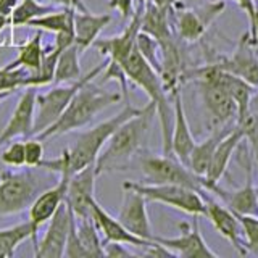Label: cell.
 <instances>
[{
    "label": "cell",
    "instance_id": "obj_13",
    "mask_svg": "<svg viewBox=\"0 0 258 258\" xmlns=\"http://www.w3.org/2000/svg\"><path fill=\"white\" fill-rule=\"evenodd\" d=\"M144 7H145V0H141L137 10L131 16V21H129L126 29L121 32L119 36H115L111 39H99V37H97L94 40L92 45L102 55L107 56L110 61L118 63V64L123 67V63L127 58V55L133 52V48L136 47L137 34H139V31H141Z\"/></svg>",
    "mask_w": 258,
    "mask_h": 258
},
{
    "label": "cell",
    "instance_id": "obj_3",
    "mask_svg": "<svg viewBox=\"0 0 258 258\" xmlns=\"http://www.w3.org/2000/svg\"><path fill=\"white\" fill-rule=\"evenodd\" d=\"M123 71L129 81L139 86L142 91L149 95L150 102L155 103L157 115L160 118L161 126V144H163V155H173L171 153V133H173V107L169 105L166 89L163 86L161 76L145 61L139 53L137 47L127 55L123 63Z\"/></svg>",
    "mask_w": 258,
    "mask_h": 258
},
{
    "label": "cell",
    "instance_id": "obj_24",
    "mask_svg": "<svg viewBox=\"0 0 258 258\" xmlns=\"http://www.w3.org/2000/svg\"><path fill=\"white\" fill-rule=\"evenodd\" d=\"M91 216L97 226V229H100L103 232L107 242H119V244L141 247V248L152 244V240H144L129 232L124 226L118 221V218H113L95 199L91 204Z\"/></svg>",
    "mask_w": 258,
    "mask_h": 258
},
{
    "label": "cell",
    "instance_id": "obj_10",
    "mask_svg": "<svg viewBox=\"0 0 258 258\" xmlns=\"http://www.w3.org/2000/svg\"><path fill=\"white\" fill-rule=\"evenodd\" d=\"M212 63L218 64L221 70L231 73V75L244 79L255 89L258 87V48L252 44L248 32H244L240 36L231 55L216 56Z\"/></svg>",
    "mask_w": 258,
    "mask_h": 258
},
{
    "label": "cell",
    "instance_id": "obj_9",
    "mask_svg": "<svg viewBox=\"0 0 258 258\" xmlns=\"http://www.w3.org/2000/svg\"><path fill=\"white\" fill-rule=\"evenodd\" d=\"M224 0H212L199 7L179 10L174 16L177 36L185 42H197L204 37L210 24L224 12Z\"/></svg>",
    "mask_w": 258,
    "mask_h": 258
},
{
    "label": "cell",
    "instance_id": "obj_38",
    "mask_svg": "<svg viewBox=\"0 0 258 258\" xmlns=\"http://www.w3.org/2000/svg\"><path fill=\"white\" fill-rule=\"evenodd\" d=\"M236 124L242 129L244 139L250 144V147H252V145H258V115L256 113L248 111L247 116Z\"/></svg>",
    "mask_w": 258,
    "mask_h": 258
},
{
    "label": "cell",
    "instance_id": "obj_18",
    "mask_svg": "<svg viewBox=\"0 0 258 258\" xmlns=\"http://www.w3.org/2000/svg\"><path fill=\"white\" fill-rule=\"evenodd\" d=\"M36 110V87H26L21 94L18 103L8 119L7 126L0 133V149L16 137H26L32 133Z\"/></svg>",
    "mask_w": 258,
    "mask_h": 258
},
{
    "label": "cell",
    "instance_id": "obj_35",
    "mask_svg": "<svg viewBox=\"0 0 258 258\" xmlns=\"http://www.w3.org/2000/svg\"><path fill=\"white\" fill-rule=\"evenodd\" d=\"M28 78V73L24 68H0V91H13L24 89V81Z\"/></svg>",
    "mask_w": 258,
    "mask_h": 258
},
{
    "label": "cell",
    "instance_id": "obj_17",
    "mask_svg": "<svg viewBox=\"0 0 258 258\" xmlns=\"http://www.w3.org/2000/svg\"><path fill=\"white\" fill-rule=\"evenodd\" d=\"M205 200V216L208 218L215 229L221 234V236L231 242V245L237 250L240 255H245L247 250L244 245V236H242V228L237 220L236 213L229 210L224 204L213 200L210 196H207V190L202 194Z\"/></svg>",
    "mask_w": 258,
    "mask_h": 258
},
{
    "label": "cell",
    "instance_id": "obj_5",
    "mask_svg": "<svg viewBox=\"0 0 258 258\" xmlns=\"http://www.w3.org/2000/svg\"><path fill=\"white\" fill-rule=\"evenodd\" d=\"M107 67V60L103 63L97 64L87 73L86 76H81L79 79L73 81L70 84H58L52 87L50 91L44 94H36V110H34V123H32V133L31 136H37L47 127H50L56 119L61 116V113L67 110L68 103L79 91V87L86 84L87 81L95 79L102 75L103 68Z\"/></svg>",
    "mask_w": 258,
    "mask_h": 258
},
{
    "label": "cell",
    "instance_id": "obj_22",
    "mask_svg": "<svg viewBox=\"0 0 258 258\" xmlns=\"http://www.w3.org/2000/svg\"><path fill=\"white\" fill-rule=\"evenodd\" d=\"M70 171H63L60 174V181L53 187H47L36 197L29 207V221L32 228L37 232L44 223H47L56 212V208L61 205V202L67 197V187L70 181Z\"/></svg>",
    "mask_w": 258,
    "mask_h": 258
},
{
    "label": "cell",
    "instance_id": "obj_43",
    "mask_svg": "<svg viewBox=\"0 0 258 258\" xmlns=\"http://www.w3.org/2000/svg\"><path fill=\"white\" fill-rule=\"evenodd\" d=\"M21 0H0V15L10 16Z\"/></svg>",
    "mask_w": 258,
    "mask_h": 258
},
{
    "label": "cell",
    "instance_id": "obj_44",
    "mask_svg": "<svg viewBox=\"0 0 258 258\" xmlns=\"http://www.w3.org/2000/svg\"><path fill=\"white\" fill-rule=\"evenodd\" d=\"M248 111L256 113V115H258V91H253L252 97H250V102H248Z\"/></svg>",
    "mask_w": 258,
    "mask_h": 258
},
{
    "label": "cell",
    "instance_id": "obj_39",
    "mask_svg": "<svg viewBox=\"0 0 258 258\" xmlns=\"http://www.w3.org/2000/svg\"><path fill=\"white\" fill-rule=\"evenodd\" d=\"M103 253L105 256L111 258H124V256H136L131 250L126 248V244H119V242H107L103 245Z\"/></svg>",
    "mask_w": 258,
    "mask_h": 258
},
{
    "label": "cell",
    "instance_id": "obj_6",
    "mask_svg": "<svg viewBox=\"0 0 258 258\" xmlns=\"http://www.w3.org/2000/svg\"><path fill=\"white\" fill-rule=\"evenodd\" d=\"M45 189V181L31 169L20 173L4 171L0 174V218L29 210L36 197Z\"/></svg>",
    "mask_w": 258,
    "mask_h": 258
},
{
    "label": "cell",
    "instance_id": "obj_40",
    "mask_svg": "<svg viewBox=\"0 0 258 258\" xmlns=\"http://www.w3.org/2000/svg\"><path fill=\"white\" fill-rule=\"evenodd\" d=\"M133 0H110L108 2V7L110 8H116V10H119L121 16L123 18H131L133 16Z\"/></svg>",
    "mask_w": 258,
    "mask_h": 258
},
{
    "label": "cell",
    "instance_id": "obj_4",
    "mask_svg": "<svg viewBox=\"0 0 258 258\" xmlns=\"http://www.w3.org/2000/svg\"><path fill=\"white\" fill-rule=\"evenodd\" d=\"M142 108H136L131 103H126V107L121 110L118 115L111 116L107 121H102L97 126H94L92 129L83 133L78 141L75 144V147L68 152V160H70V171L71 174L79 171V169L86 168L87 165L95 163L97 157H99L100 150L103 149V145L107 144V141L110 139V136L116 131V127L124 123L126 119H129L131 116L137 115Z\"/></svg>",
    "mask_w": 258,
    "mask_h": 258
},
{
    "label": "cell",
    "instance_id": "obj_42",
    "mask_svg": "<svg viewBox=\"0 0 258 258\" xmlns=\"http://www.w3.org/2000/svg\"><path fill=\"white\" fill-rule=\"evenodd\" d=\"M248 36H250V40H252V44L258 48V5L255 7V16H253V23L250 24L248 28Z\"/></svg>",
    "mask_w": 258,
    "mask_h": 258
},
{
    "label": "cell",
    "instance_id": "obj_23",
    "mask_svg": "<svg viewBox=\"0 0 258 258\" xmlns=\"http://www.w3.org/2000/svg\"><path fill=\"white\" fill-rule=\"evenodd\" d=\"M242 141H244V133H242V129L234 123L231 131L223 137L220 144L216 145L212 161H210L208 171L204 177V189L221 181V177L226 174V171H228L232 155L236 153Z\"/></svg>",
    "mask_w": 258,
    "mask_h": 258
},
{
    "label": "cell",
    "instance_id": "obj_30",
    "mask_svg": "<svg viewBox=\"0 0 258 258\" xmlns=\"http://www.w3.org/2000/svg\"><path fill=\"white\" fill-rule=\"evenodd\" d=\"M81 53L83 52L79 50V47L75 42L68 45L67 48H63L61 53L58 55V60H56L53 83L67 84L81 78V64H79Z\"/></svg>",
    "mask_w": 258,
    "mask_h": 258
},
{
    "label": "cell",
    "instance_id": "obj_1",
    "mask_svg": "<svg viewBox=\"0 0 258 258\" xmlns=\"http://www.w3.org/2000/svg\"><path fill=\"white\" fill-rule=\"evenodd\" d=\"M155 115V103L149 102L137 115L126 119L116 127V131L110 136L95 160L97 174L100 176L102 173L119 171L129 166L133 157L141 152L142 145L147 141Z\"/></svg>",
    "mask_w": 258,
    "mask_h": 258
},
{
    "label": "cell",
    "instance_id": "obj_20",
    "mask_svg": "<svg viewBox=\"0 0 258 258\" xmlns=\"http://www.w3.org/2000/svg\"><path fill=\"white\" fill-rule=\"evenodd\" d=\"M73 31H75V44L81 52L92 47L94 40L100 32L111 23V15H94L83 5L81 0H73Z\"/></svg>",
    "mask_w": 258,
    "mask_h": 258
},
{
    "label": "cell",
    "instance_id": "obj_12",
    "mask_svg": "<svg viewBox=\"0 0 258 258\" xmlns=\"http://www.w3.org/2000/svg\"><path fill=\"white\" fill-rule=\"evenodd\" d=\"M199 216H194V223H181V236L177 237H157L153 240L169 248L176 256L182 258H218V253L210 248L207 240L204 239L199 226Z\"/></svg>",
    "mask_w": 258,
    "mask_h": 258
},
{
    "label": "cell",
    "instance_id": "obj_8",
    "mask_svg": "<svg viewBox=\"0 0 258 258\" xmlns=\"http://www.w3.org/2000/svg\"><path fill=\"white\" fill-rule=\"evenodd\" d=\"M147 184H177L204 194V179L194 174L174 155H142L139 160Z\"/></svg>",
    "mask_w": 258,
    "mask_h": 258
},
{
    "label": "cell",
    "instance_id": "obj_7",
    "mask_svg": "<svg viewBox=\"0 0 258 258\" xmlns=\"http://www.w3.org/2000/svg\"><path fill=\"white\" fill-rule=\"evenodd\" d=\"M123 187L142 194L147 202H158L192 216H205V200L202 194L177 184H147L126 181Z\"/></svg>",
    "mask_w": 258,
    "mask_h": 258
},
{
    "label": "cell",
    "instance_id": "obj_29",
    "mask_svg": "<svg viewBox=\"0 0 258 258\" xmlns=\"http://www.w3.org/2000/svg\"><path fill=\"white\" fill-rule=\"evenodd\" d=\"M73 12H75L73 7H61V10L55 8L53 12L32 18L26 26L44 29L48 32H53V34H58V32H75L73 31Z\"/></svg>",
    "mask_w": 258,
    "mask_h": 258
},
{
    "label": "cell",
    "instance_id": "obj_45",
    "mask_svg": "<svg viewBox=\"0 0 258 258\" xmlns=\"http://www.w3.org/2000/svg\"><path fill=\"white\" fill-rule=\"evenodd\" d=\"M52 2L53 5H58V7H71L73 5V0H48Z\"/></svg>",
    "mask_w": 258,
    "mask_h": 258
},
{
    "label": "cell",
    "instance_id": "obj_47",
    "mask_svg": "<svg viewBox=\"0 0 258 258\" xmlns=\"http://www.w3.org/2000/svg\"><path fill=\"white\" fill-rule=\"evenodd\" d=\"M252 150H253V155H255V161L258 165V145H252ZM255 192H256V199H258V184L255 185Z\"/></svg>",
    "mask_w": 258,
    "mask_h": 258
},
{
    "label": "cell",
    "instance_id": "obj_36",
    "mask_svg": "<svg viewBox=\"0 0 258 258\" xmlns=\"http://www.w3.org/2000/svg\"><path fill=\"white\" fill-rule=\"evenodd\" d=\"M2 161L8 166L20 168L26 166V158H24V141H10L7 144L5 150L2 152Z\"/></svg>",
    "mask_w": 258,
    "mask_h": 258
},
{
    "label": "cell",
    "instance_id": "obj_33",
    "mask_svg": "<svg viewBox=\"0 0 258 258\" xmlns=\"http://www.w3.org/2000/svg\"><path fill=\"white\" fill-rule=\"evenodd\" d=\"M136 47H137V50H139V53L145 58V61L160 75L161 48H160L158 40L155 37H152L150 34H147V32L139 31V34H137V39H136Z\"/></svg>",
    "mask_w": 258,
    "mask_h": 258
},
{
    "label": "cell",
    "instance_id": "obj_15",
    "mask_svg": "<svg viewBox=\"0 0 258 258\" xmlns=\"http://www.w3.org/2000/svg\"><path fill=\"white\" fill-rule=\"evenodd\" d=\"M97 177H99V174L95 171V163L87 165L86 168L70 176L64 202L70 205L71 212L75 213L76 218L91 216V204L95 199L94 189Z\"/></svg>",
    "mask_w": 258,
    "mask_h": 258
},
{
    "label": "cell",
    "instance_id": "obj_46",
    "mask_svg": "<svg viewBox=\"0 0 258 258\" xmlns=\"http://www.w3.org/2000/svg\"><path fill=\"white\" fill-rule=\"evenodd\" d=\"M7 26H10V21H8V16L0 15V32H2Z\"/></svg>",
    "mask_w": 258,
    "mask_h": 258
},
{
    "label": "cell",
    "instance_id": "obj_41",
    "mask_svg": "<svg viewBox=\"0 0 258 258\" xmlns=\"http://www.w3.org/2000/svg\"><path fill=\"white\" fill-rule=\"evenodd\" d=\"M234 4H237V7L240 8V10H244L248 16V24L253 23V16H255V7L256 4L253 2V0H232Z\"/></svg>",
    "mask_w": 258,
    "mask_h": 258
},
{
    "label": "cell",
    "instance_id": "obj_21",
    "mask_svg": "<svg viewBox=\"0 0 258 258\" xmlns=\"http://www.w3.org/2000/svg\"><path fill=\"white\" fill-rule=\"evenodd\" d=\"M173 95V133H171V153L173 155L187 166L189 155L196 145V139H194L187 116H185L184 103H182V95L179 87H176L171 91Z\"/></svg>",
    "mask_w": 258,
    "mask_h": 258
},
{
    "label": "cell",
    "instance_id": "obj_37",
    "mask_svg": "<svg viewBox=\"0 0 258 258\" xmlns=\"http://www.w3.org/2000/svg\"><path fill=\"white\" fill-rule=\"evenodd\" d=\"M24 158H26L28 168H39L40 161L44 160V145L40 139L34 137V139L24 141Z\"/></svg>",
    "mask_w": 258,
    "mask_h": 258
},
{
    "label": "cell",
    "instance_id": "obj_49",
    "mask_svg": "<svg viewBox=\"0 0 258 258\" xmlns=\"http://www.w3.org/2000/svg\"><path fill=\"white\" fill-rule=\"evenodd\" d=\"M253 2H255V4H258V0H253Z\"/></svg>",
    "mask_w": 258,
    "mask_h": 258
},
{
    "label": "cell",
    "instance_id": "obj_19",
    "mask_svg": "<svg viewBox=\"0 0 258 258\" xmlns=\"http://www.w3.org/2000/svg\"><path fill=\"white\" fill-rule=\"evenodd\" d=\"M208 194H213L220 199L229 210L236 213L255 215L258 216V199L255 192V182L252 177V166L247 165V179L242 187L237 189H224L218 184H212L205 189Z\"/></svg>",
    "mask_w": 258,
    "mask_h": 258
},
{
    "label": "cell",
    "instance_id": "obj_26",
    "mask_svg": "<svg viewBox=\"0 0 258 258\" xmlns=\"http://www.w3.org/2000/svg\"><path fill=\"white\" fill-rule=\"evenodd\" d=\"M232 126L234 124L224 126V127H216V129H213V133L210 134L204 142H200V144L196 142V145H194V149L189 155V160H187V168L194 174H197L199 177L204 179L207 171H208L210 161H212L216 145L220 144V141L223 139V137L231 131Z\"/></svg>",
    "mask_w": 258,
    "mask_h": 258
},
{
    "label": "cell",
    "instance_id": "obj_25",
    "mask_svg": "<svg viewBox=\"0 0 258 258\" xmlns=\"http://www.w3.org/2000/svg\"><path fill=\"white\" fill-rule=\"evenodd\" d=\"M169 12H171V8H161L145 0L141 31L155 37L160 44V48L174 40L171 26H169Z\"/></svg>",
    "mask_w": 258,
    "mask_h": 258
},
{
    "label": "cell",
    "instance_id": "obj_14",
    "mask_svg": "<svg viewBox=\"0 0 258 258\" xmlns=\"http://www.w3.org/2000/svg\"><path fill=\"white\" fill-rule=\"evenodd\" d=\"M123 204H121L118 221L124 228L144 240H153V232L147 213V200L142 194L129 187H123Z\"/></svg>",
    "mask_w": 258,
    "mask_h": 258
},
{
    "label": "cell",
    "instance_id": "obj_48",
    "mask_svg": "<svg viewBox=\"0 0 258 258\" xmlns=\"http://www.w3.org/2000/svg\"><path fill=\"white\" fill-rule=\"evenodd\" d=\"M12 94H15V92L13 91H0V103H2L5 99H8Z\"/></svg>",
    "mask_w": 258,
    "mask_h": 258
},
{
    "label": "cell",
    "instance_id": "obj_28",
    "mask_svg": "<svg viewBox=\"0 0 258 258\" xmlns=\"http://www.w3.org/2000/svg\"><path fill=\"white\" fill-rule=\"evenodd\" d=\"M26 239H32L37 244V232L32 228L31 221H24L7 229H0V258H10L15 255L16 248Z\"/></svg>",
    "mask_w": 258,
    "mask_h": 258
},
{
    "label": "cell",
    "instance_id": "obj_11",
    "mask_svg": "<svg viewBox=\"0 0 258 258\" xmlns=\"http://www.w3.org/2000/svg\"><path fill=\"white\" fill-rule=\"evenodd\" d=\"M73 212L67 202H61V205L56 208V212L48 220L47 231L40 242L34 245L36 258H61L64 253L68 232L73 221Z\"/></svg>",
    "mask_w": 258,
    "mask_h": 258
},
{
    "label": "cell",
    "instance_id": "obj_32",
    "mask_svg": "<svg viewBox=\"0 0 258 258\" xmlns=\"http://www.w3.org/2000/svg\"><path fill=\"white\" fill-rule=\"evenodd\" d=\"M53 10H55L53 5L40 4L39 0H21V2L18 4V7L13 10V13L8 16L10 28L15 29L18 26H26L32 18H37V16L45 15V13L53 12Z\"/></svg>",
    "mask_w": 258,
    "mask_h": 258
},
{
    "label": "cell",
    "instance_id": "obj_31",
    "mask_svg": "<svg viewBox=\"0 0 258 258\" xmlns=\"http://www.w3.org/2000/svg\"><path fill=\"white\" fill-rule=\"evenodd\" d=\"M75 228L78 239L83 245L86 256H105L103 253V244L97 234V226L92 220V216L87 218H76L75 216Z\"/></svg>",
    "mask_w": 258,
    "mask_h": 258
},
{
    "label": "cell",
    "instance_id": "obj_2",
    "mask_svg": "<svg viewBox=\"0 0 258 258\" xmlns=\"http://www.w3.org/2000/svg\"><path fill=\"white\" fill-rule=\"evenodd\" d=\"M121 94L102 91L99 86L94 84V79L87 81L86 84L79 87V91L71 99L67 110L61 113V116L56 119V123H53L50 127H47L45 131L34 137L45 141L71 133L75 129L84 127L95 118V115H99L100 111H103L113 103H118Z\"/></svg>",
    "mask_w": 258,
    "mask_h": 258
},
{
    "label": "cell",
    "instance_id": "obj_16",
    "mask_svg": "<svg viewBox=\"0 0 258 258\" xmlns=\"http://www.w3.org/2000/svg\"><path fill=\"white\" fill-rule=\"evenodd\" d=\"M196 84L199 86L202 103H204L210 119L213 121L215 129L231 126L236 123L237 107L234 103L232 97L223 87L210 83H196Z\"/></svg>",
    "mask_w": 258,
    "mask_h": 258
},
{
    "label": "cell",
    "instance_id": "obj_34",
    "mask_svg": "<svg viewBox=\"0 0 258 258\" xmlns=\"http://www.w3.org/2000/svg\"><path fill=\"white\" fill-rule=\"evenodd\" d=\"M236 216L242 228V236H244V245L247 253L250 252L253 255H258V216L244 213H236Z\"/></svg>",
    "mask_w": 258,
    "mask_h": 258
},
{
    "label": "cell",
    "instance_id": "obj_27",
    "mask_svg": "<svg viewBox=\"0 0 258 258\" xmlns=\"http://www.w3.org/2000/svg\"><path fill=\"white\" fill-rule=\"evenodd\" d=\"M44 56V47H42V32H36L34 37H29L26 42H23L18 47V56L12 61L5 64V68H24L32 73H37L40 68Z\"/></svg>",
    "mask_w": 258,
    "mask_h": 258
}]
</instances>
